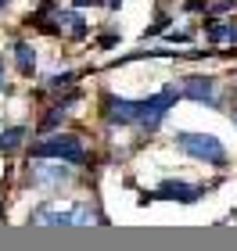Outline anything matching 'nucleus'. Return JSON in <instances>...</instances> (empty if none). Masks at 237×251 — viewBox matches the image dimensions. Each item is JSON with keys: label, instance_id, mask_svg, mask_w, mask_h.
I'll return each mask as SVG.
<instances>
[{"label": "nucleus", "instance_id": "1", "mask_svg": "<svg viewBox=\"0 0 237 251\" xmlns=\"http://www.w3.org/2000/svg\"><path fill=\"white\" fill-rule=\"evenodd\" d=\"M173 100H176V90H162V94H155L148 100H115V97H108V119L111 122H137L144 126V129H155L158 122L165 119V111L173 108Z\"/></svg>", "mask_w": 237, "mask_h": 251}, {"label": "nucleus", "instance_id": "3", "mask_svg": "<svg viewBox=\"0 0 237 251\" xmlns=\"http://www.w3.org/2000/svg\"><path fill=\"white\" fill-rule=\"evenodd\" d=\"M176 144L184 147L187 154L205 158L209 165H223V162H227V151H223V144L216 140V136H209V133H180Z\"/></svg>", "mask_w": 237, "mask_h": 251}, {"label": "nucleus", "instance_id": "12", "mask_svg": "<svg viewBox=\"0 0 237 251\" xmlns=\"http://www.w3.org/2000/svg\"><path fill=\"white\" fill-rule=\"evenodd\" d=\"M76 4H79V7H83V4H97V0H76Z\"/></svg>", "mask_w": 237, "mask_h": 251}, {"label": "nucleus", "instance_id": "4", "mask_svg": "<svg viewBox=\"0 0 237 251\" xmlns=\"http://www.w3.org/2000/svg\"><path fill=\"white\" fill-rule=\"evenodd\" d=\"M36 158H61V162H83V144L76 136H51V140L36 144Z\"/></svg>", "mask_w": 237, "mask_h": 251}, {"label": "nucleus", "instance_id": "11", "mask_svg": "<svg viewBox=\"0 0 237 251\" xmlns=\"http://www.w3.org/2000/svg\"><path fill=\"white\" fill-rule=\"evenodd\" d=\"M101 4H105V7H119L122 0H101Z\"/></svg>", "mask_w": 237, "mask_h": 251}, {"label": "nucleus", "instance_id": "10", "mask_svg": "<svg viewBox=\"0 0 237 251\" xmlns=\"http://www.w3.org/2000/svg\"><path fill=\"white\" fill-rule=\"evenodd\" d=\"M69 176V169H43V165H36V179L40 183H58V179H65Z\"/></svg>", "mask_w": 237, "mask_h": 251}, {"label": "nucleus", "instance_id": "14", "mask_svg": "<svg viewBox=\"0 0 237 251\" xmlns=\"http://www.w3.org/2000/svg\"><path fill=\"white\" fill-rule=\"evenodd\" d=\"M7 4H11V0H0V7H7Z\"/></svg>", "mask_w": 237, "mask_h": 251}, {"label": "nucleus", "instance_id": "7", "mask_svg": "<svg viewBox=\"0 0 237 251\" xmlns=\"http://www.w3.org/2000/svg\"><path fill=\"white\" fill-rule=\"evenodd\" d=\"M54 22H58V29H65L69 36H86V25H83V18H79V15H72V11H61V15L54 18Z\"/></svg>", "mask_w": 237, "mask_h": 251}, {"label": "nucleus", "instance_id": "8", "mask_svg": "<svg viewBox=\"0 0 237 251\" xmlns=\"http://www.w3.org/2000/svg\"><path fill=\"white\" fill-rule=\"evenodd\" d=\"M15 58H18V68H22V72L32 75V65H36V58H32V47H29V43H18V47H15Z\"/></svg>", "mask_w": 237, "mask_h": 251}, {"label": "nucleus", "instance_id": "5", "mask_svg": "<svg viewBox=\"0 0 237 251\" xmlns=\"http://www.w3.org/2000/svg\"><path fill=\"white\" fill-rule=\"evenodd\" d=\"M158 198H169V201H184V204H194L201 198V187H190V183H162L158 187Z\"/></svg>", "mask_w": 237, "mask_h": 251}, {"label": "nucleus", "instance_id": "2", "mask_svg": "<svg viewBox=\"0 0 237 251\" xmlns=\"http://www.w3.org/2000/svg\"><path fill=\"white\" fill-rule=\"evenodd\" d=\"M32 219L43 223V226H90L97 219L86 204H43V208L32 212Z\"/></svg>", "mask_w": 237, "mask_h": 251}, {"label": "nucleus", "instance_id": "6", "mask_svg": "<svg viewBox=\"0 0 237 251\" xmlns=\"http://www.w3.org/2000/svg\"><path fill=\"white\" fill-rule=\"evenodd\" d=\"M184 94L187 97H194V100H209V104H216V83L212 79H187L184 83Z\"/></svg>", "mask_w": 237, "mask_h": 251}, {"label": "nucleus", "instance_id": "13", "mask_svg": "<svg viewBox=\"0 0 237 251\" xmlns=\"http://www.w3.org/2000/svg\"><path fill=\"white\" fill-rule=\"evenodd\" d=\"M0 86H4V68H0Z\"/></svg>", "mask_w": 237, "mask_h": 251}, {"label": "nucleus", "instance_id": "9", "mask_svg": "<svg viewBox=\"0 0 237 251\" xmlns=\"http://www.w3.org/2000/svg\"><path fill=\"white\" fill-rule=\"evenodd\" d=\"M22 140H26V129H18V126L15 129H4L0 133V151H15Z\"/></svg>", "mask_w": 237, "mask_h": 251}]
</instances>
